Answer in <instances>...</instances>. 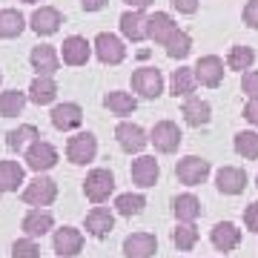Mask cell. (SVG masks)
I'll use <instances>...</instances> for the list:
<instances>
[{"instance_id": "30bf717a", "label": "cell", "mask_w": 258, "mask_h": 258, "mask_svg": "<svg viewBox=\"0 0 258 258\" xmlns=\"http://www.w3.org/2000/svg\"><path fill=\"white\" fill-rule=\"evenodd\" d=\"M49 120H52V126H55L57 132H75V129H81V123H83L81 103H75V101L57 103V106H52V112H49Z\"/></svg>"}, {"instance_id": "ffe728a7", "label": "cell", "mask_w": 258, "mask_h": 258, "mask_svg": "<svg viewBox=\"0 0 258 258\" xmlns=\"http://www.w3.org/2000/svg\"><path fill=\"white\" fill-rule=\"evenodd\" d=\"M215 186L221 195H241L247 189V172L241 166H221L215 172Z\"/></svg>"}, {"instance_id": "e575fe53", "label": "cell", "mask_w": 258, "mask_h": 258, "mask_svg": "<svg viewBox=\"0 0 258 258\" xmlns=\"http://www.w3.org/2000/svg\"><path fill=\"white\" fill-rule=\"evenodd\" d=\"M232 147H235V152H238L241 158L258 161V132L255 129H244V132H238L235 141H232Z\"/></svg>"}, {"instance_id": "8fae6325", "label": "cell", "mask_w": 258, "mask_h": 258, "mask_svg": "<svg viewBox=\"0 0 258 258\" xmlns=\"http://www.w3.org/2000/svg\"><path fill=\"white\" fill-rule=\"evenodd\" d=\"M20 230H23V235H29V238H43L46 232L55 230V215H52L46 207H32V210L23 215Z\"/></svg>"}, {"instance_id": "6da1fadb", "label": "cell", "mask_w": 258, "mask_h": 258, "mask_svg": "<svg viewBox=\"0 0 258 258\" xmlns=\"http://www.w3.org/2000/svg\"><path fill=\"white\" fill-rule=\"evenodd\" d=\"M112 192H115V172L112 169L95 166V169L86 172V178H83V195H86V201L106 204Z\"/></svg>"}, {"instance_id": "c3c4849f", "label": "cell", "mask_w": 258, "mask_h": 258, "mask_svg": "<svg viewBox=\"0 0 258 258\" xmlns=\"http://www.w3.org/2000/svg\"><path fill=\"white\" fill-rule=\"evenodd\" d=\"M255 186H258V175H255Z\"/></svg>"}, {"instance_id": "603a6c76", "label": "cell", "mask_w": 258, "mask_h": 258, "mask_svg": "<svg viewBox=\"0 0 258 258\" xmlns=\"http://www.w3.org/2000/svg\"><path fill=\"white\" fill-rule=\"evenodd\" d=\"M29 101L37 103V106H49V103H55L57 98V83L55 78H49V75H35V81L29 83Z\"/></svg>"}, {"instance_id": "ac0fdd59", "label": "cell", "mask_w": 258, "mask_h": 258, "mask_svg": "<svg viewBox=\"0 0 258 258\" xmlns=\"http://www.w3.org/2000/svg\"><path fill=\"white\" fill-rule=\"evenodd\" d=\"M120 252L126 258H152L158 252V238L152 232H129L120 244Z\"/></svg>"}, {"instance_id": "7bdbcfd3", "label": "cell", "mask_w": 258, "mask_h": 258, "mask_svg": "<svg viewBox=\"0 0 258 258\" xmlns=\"http://www.w3.org/2000/svg\"><path fill=\"white\" fill-rule=\"evenodd\" d=\"M172 6H175L181 15H195L201 3H198V0H172Z\"/></svg>"}, {"instance_id": "4dcf8cb0", "label": "cell", "mask_w": 258, "mask_h": 258, "mask_svg": "<svg viewBox=\"0 0 258 258\" xmlns=\"http://www.w3.org/2000/svg\"><path fill=\"white\" fill-rule=\"evenodd\" d=\"M144 207H147V195L144 192H120L118 198H115V212L123 215V218H135V215H141Z\"/></svg>"}, {"instance_id": "277c9868", "label": "cell", "mask_w": 258, "mask_h": 258, "mask_svg": "<svg viewBox=\"0 0 258 258\" xmlns=\"http://www.w3.org/2000/svg\"><path fill=\"white\" fill-rule=\"evenodd\" d=\"M132 92L138 98H147V101H155L164 95V75L155 66H141L132 72Z\"/></svg>"}, {"instance_id": "1f68e13d", "label": "cell", "mask_w": 258, "mask_h": 258, "mask_svg": "<svg viewBox=\"0 0 258 258\" xmlns=\"http://www.w3.org/2000/svg\"><path fill=\"white\" fill-rule=\"evenodd\" d=\"M23 29H26V18L18 9H0V37L3 40L23 35Z\"/></svg>"}, {"instance_id": "8992f818", "label": "cell", "mask_w": 258, "mask_h": 258, "mask_svg": "<svg viewBox=\"0 0 258 258\" xmlns=\"http://www.w3.org/2000/svg\"><path fill=\"white\" fill-rule=\"evenodd\" d=\"M115 141H118V147L126 152V155H141L149 144V135L147 129L141 126V123H132V120H120L118 126H115Z\"/></svg>"}, {"instance_id": "ee69618b", "label": "cell", "mask_w": 258, "mask_h": 258, "mask_svg": "<svg viewBox=\"0 0 258 258\" xmlns=\"http://www.w3.org/2000/svg\"><path fill=\"white\" fill-rule=\"evenodd\" d=\"M83 12H101L106 6V0H81Z\"/></svg>"}, {"instance_id": "cb8c5ba5", "label": "cell", "mask_w": 258, "mask_h": 258, "mask_svg": "<svg viewBox=\"0 0 258 258\" xmlns=\"http://www.w3.org/2000/svg\"><path fill=\"white\" fill-rule=\"evenodd\" d=\"M35 141H40V132L35 123H20L18 129L6 132V147H9V152H18V155H23Z\"/></svg>"}, {"instance_id": "7402d4cb", "label": "cell", "mask_w": 258, "mask_h": 258, "mask_svg": "<svg viewBox=\"0 0 258 258\" xmlns=\"http://www.w3.org/2000/svg\"><path fill=\"white\" fill-rule=\"evenodd\" d=\"M181 115H184V120L189 123V126L201 129L207 126L212 120V106L204 98H198V95H192V98H184V106H181Z\"/></svg>"}, {"instance_id": "5b68a950", "label": "cell", "mask_w": 258, "mask_h": 258, "mask_svg": "<svg viewBox=\"0 0 258 258\" xmlns=\"http://www.w3.org/2000/svg\"><path fill=\"white\" fill-rule=\"evenodd\" d=\"M98 155V138L92 132H75L72 138L66 141V161L75 166L92 164Z\"/></svg>"}, {"instance_id": "7a4b0ae2", "label": "cell", "mask_w": 258, "mask_h": 258, "mask_svg": "<svg viewBox=\"0 0 258 258\" xmlns=\"http://www.w3.org/2000/svg\"><path fill=\"white\" fill-rule=\"evenodd\" d=\"M20 198L26 207H52L57 201V181L49 178L46 172H40L20 189Z\"/></svg>"}, {"instance_id": "7c38bea8", "label": "cell", "mask_w": 258, "mask_h": 258, "mask_svg": "<svg viewBox=\"0 0 258 258\" xmlns=\"http://www.w3.org/2000/svg\"><path fill=\"white\" fill-rule=\"evenodd\" d=\"M129 175H132V184L138 189H149L161 178V164L152 155H138L132 161V166H129Z\"/></svg>"}, {"instance_id": "d6a6232c", "label": "cell", "mask_w": 258, "mask_h": 258, "mask_svg": "<svg viewBox=\"0 0 258 258\" xmlns=\"http://www.w3.org/2000/svg\"><path fill=\"white\" fill-rule=\"evenodd\" d=\"M29 95L20 92V89H6L0 92V118H18L23 106H26Z\"/></svg>"}, {"instance_id": "83f0119b", "label": "cell", "mask_w": 258, "mask_h": 258, "mask_svg": "<svg viewBox=\"0 0 258 258\" xmlns=\"http://www.w3.org/2000/svg\"><path fill=\"white\" fill-rule=\"evenodd\" d=\"M103 106H106L112 115L126 118V115H132V112L138 109V98L132 92H123V89H112V92L103 95Z\"/></svg>"}, {"instance_id": "2e32d148", "label": "cell", "mask_w": 258, "mask_h": 258, "mask_svg": "<svg viewBox=\"0 0 258 258\" xmlns=\"http://www.w3.org/2000/svg\"><path fill=\"white\" fill-rule=\"evenodd\" d=\"M195 69V78H198V83L201 86H207V89H215V86H221L224 81V60L218 55H204L198 57V63L192 66Z\"/></svg>"}, {"instance_id": "f6af8a7d", "label": "cell", "mask_w": 258, "mask_h": 258, "mask_svg": "<svg viewBox=\"0 0 258 258\" xmlns=\"http://www.w3.org/2000/svg\"><path fill=\"white\" fill-rule=\"evenodd\" d=\"M123 3H126L129 9H147V6L155 3V0H123Z\"/></svg>"}, {"instance_id": "7dc6e473", "label": "cell", "mask_w": 258, "mask_h": 258, "mask_svg": "<svg viewBox=\"0 0 258 258\" xmlns=\"http://www.w3.org/2000/svg\"><path fill=\"white\" fill-rule=\"evenodd\" d=\"M0 83H3V72H0Z\"/></svg>"}, {"instance_id": "d6986e66", "label": "cell", "mask_w": 258, "mask_h": 258, "mask_svg": "<svg viewBox=\"0 0 258 258\" xmlns=\"http://www.w3.org/2000/svg\"><path fill=\"white\" fill-rule=\"evenodd\" d=\"M29 63L35 69L37 75H49V78H55V72L60 69V55H57L55 46H49V43H40L29 52Z\"/></svg>"}, {"instance_id": "3957f363", "label": "cell", "mask_w": 258, "mask_h": 258, "mask_svg": "<svg viewBox=\"0 0 258 258\" xmlns=\"http://www.w3.org/2000/svg\"><path fill=\"white\" fill-rule=\"evenodd\" d=\"M181 141H184V132L175 120H158L155 126L149 129V144L161 152V155H172L181 149Z\"/></svg>"}, {"instance_id": "5bb4252c", "label": "cell", "mask_w": 258, "mask_h": 258, "mask_svg": "<svg viewBox=\"0 0 258 258\" xmlns=\"http://www.w3.org/2000/svg\"><path fill=\"white\" fill-rule=\"evenodd\" d=\"M52 249L57 252V258H75L83 252V232L78 227H60L52 235Z\"/></svg>"}, {"instance_id": "52a82bcc", "label": "cell", "mask_w": 258, "mask_h": 258, "mask_svg": "<svg viewBox=\"0 0 258 258\" xmlns=\"http://www.w3.org/2000/svg\"><path fill=\"white\" fill-rule=\"evenodd\" d=\"M23 161H26V166L32 169V172H49V169H55L57 161H60V155H57V149L49 144V141H35L32 147L23 152Z\"/></svg>"}, {"instance_id": "4316f807", "label": "cell", "mask_w": 258, "mask_h": 258, "mask_svg": "<svg viewBox=\"0 0 258 258\" xmlns=\"http://www.w3.org/2000/svg\"><path fill=\"white\" fill-rule=\"evenodd\" d=\"M172 212H175L178 224H195L201 218V201L192 192H181L172 198Z\"/></svg>"}, {"instance_id": "ab89813d", "label": "cell", "mask_w": 258, "mask_h": 258, "mask_svg": "<svg viewBox=\"0 0 258 258\" xmlns=\"http://www.w3.org/2000/svg\"><path fill=\"white\" fill-rule=\"evenodd\" d=\"M241 18H244V23L249 29H258V0H249L244 6V12H241Z\"/></svg>"}, {"instance_id": "60d3db41", "label": "cell", "mask_w": 258, "mask_h": 258, "mask_svg": "<svg viewBox=\"0 0 258 258\" xmlns=\"http://www.w3.org/2000/svg\"><path fill=\"white\" fill-rule=\"evenodd\" d=\"M244 227L249 232H258V201L247 204V210H244Z\"/></svg>"}, {"instance_id": "e0dca14e", "label": "cell", "mask_w": 258, "mask_h": 258, "mask_svg": "<svg viewBox=\"0 0 258 258\" xmlns=\"http://www.w3.org/2000/svg\"><path fill=\"white\" fill-rule=\"evenodd\" d=\"M92 43L81 35H69L60 43V57H63L66 66H86L89 63V57H92Z\"/></svg>"}, {"instance_id": "9a60e30c", "label": "cell", "mask_w": 258, "mask_h": 258, "mask_svg": "<svg viewBox=\"0 0 258 258\" xmlns=\"http://www.w3.org/2000/svg\"><path fill=\"white\" fill-rule=\"evenodd\" d=\"M115 215L118 212H112L109 207H92V210L86 212V221H83V227H86V232L92 235V238H109L112 230H115Z\"/></svg>"}, {"instance_id": "f1b7e54d", "label": "cell", "mask_w": 258, "mask_h": 258, "mask_svg": "<svg viewBox=\"0 0 258 258\" xmlns=\"http://www.w3.org/2000/svg\"><path fill=\"white\" fill-rule=\"evenodd\" d=\"M60 23H63V18H60V12H57L55 6H40V9H35V15H32V29L43 37L55 35L57 29H60Z\"/></svg>"}, {"instance_id": "f35d334b", "label": "cell", "mask_w": 258, "mask_h": 258, "mask_svg": "<svg viewBox=\"0 0 258 258\" xmlns=\"http://www.w3.org/2000/svg\"><path fill=\"white\" fill-rule=\"evenodd\" d=\"M241 89H244L249 98H258V69L241 72Z\"/></svg>"}, {"instance_id": "74e56055", "label": "cell", "mask_w": 258, "mask_h": 258, "mask_svg": "<svg viewBox=\"0 0 258 258\" xmlns=\"http://www.w3.org/2000/svg\"><path fill=\"white\" fill-rule=\"evenodd\" d=\"M12 258H40V244H37V238H29V235L18 238L12 244Z\"/></svg>"}, {"instance_id": "836d02e7", "label": "cell", "mask_w": 258, "mask_h": 258, "mask_svg": "<svg viewBox=\"0 0 258 258\" xmlns=\"http://www.w3.org/2000/svg\"><path fill=\"white\" fill-rule=\"evenodd\" d=\"M198 238H201V232H198L195 224H178L175 230H172V244H175L181 252H192Z\"/></svg>"}, {"instance_id": "44dd1931", "label": "cell", "mask_w": 258, "mask_h": 258, "mask_svg": "<svg viewBox=\"0 0 258 258\" xmlns=\"http://www.w3.org/2000/svg\"><path fill=\"white\" fill-rule=\"evenodd\" d=\"M210 241L218 252H232L241 244V230L232 221H218L210 230Z\"/></svg>"}, {"instance_id": "bcb514c9", "label": "cell", "mask_w": 258, "mask_h": 258, "mask_svg": "<svg viewBox=\"0 0 258 258\" xmlns=\"http://www.w3.org/2000/svg\"><path fill=\"white\" fill-rule=\"evenodd\" d=\"M20 3H37V0H20Z\"/></svg>"}, {"instance_id": "8d00e7d4", "label": "cell", "mask_w": 258, "mask_h": 258, "mask_svg": "<svg viewBox=\"0 0 258 258\" xmlns=\"http://www.w3.org/2000/svg\"><path fill=\"white\" fill-rule=\"evenodd\" d=\"M252 63H255V52L249 46H232L227 55V69H232V72H247Z\"/></svg>"}, {"instance_id": "9c48e42d", "label": "cell", "mask_w": 258, "mask_h": 258, "mask_svg": "<svg viewBox=\"0 0 258 258\" xmlns=\"http://www.w3.org/2000/svg\"><path fill=\"white\" fill-rule=\"evenodd\" d=\"M95 55L98 60L106 66H118L123 63V57H126V46H123V40L118 35H112V32H101V35L95 37Z\"/></svg>"}, {"instance_id": "b9f144b4", "label": "cell", "mask_w": 258, "mask_h": 258, "mask_svg": "<svg viewBox=\"0 0 258 258\" xmlns=\"http://www.w3.org/2000/svg\"><path fill=\"white\" fill-rule=\"evenodd\" d=\"M244 120H249L252 126H258V98H249L244 106Z\"/></svg>"}, {"instance_id": "d590c367", "label": "cell", "mask_w": 258, "mask_h": 258, "mask_svg": "<svg viewBox=\"0 0 258 258\" xmlns=\"http://www.w3.org/2000/svg\"><path fill=\"white\" fill-rule=\"evenodd\" d=\"M164 49H166V57H172V60H184V57L192 52V37L186 35L184 29H178L175 35L166 40Z\"/></svg>"}, {"instance_id": "d4e9b609", "label": "cell", "mask_w": 258, "mask_h": 258, "mask_svg": "<svg viewBox=\"0 0 258 258\" xmlns=\"http://www.w3.org/2000/svg\"><path fill=\"white\" fill-rule=\"evenodd\" d=\"M178 32V23L172 20V15L166 12H155L149 15V40L158 43V46H166V40Z\"/></svg>"}, {"instance_id": "f546056e", "label": "cell", "mask_w": 258, "mask_h": 258, "mask_svg": "<svg viewBox=\"0 0 258 258\" xmlns=\"http://www.w3.org/2000/svg\"><path fill=\"white\" fill-rule=\"evenodd\" d=\"M198 89V78H195V69L192 66H181L172 72L169 78V92L175 98H192V92Z\"/></svg>"}, {"instance_id": "681fc988", "label": "cell", "mask_w": 258, "mask_h": 258, "mask_svg": "<svg viewBox=\"0 0 258 258\" xmlns=\"http://www.w3.org/2000/svg\"><path fill=\"white\" fill-rule=\"evenodd\" d=\"M0 195H3V192H0Z\"/></svg>"}, {"instance_id": "4fadbf2b", "label": "cell", "mask_w": 258, "mask_h": 258, "mask_svg": "<svg viewBox=\"0 0 258 258\" xmlns=\"http://www.w3.org/2000/svg\"><path fill=\"white\" fill-rule=\"evenodd\" d=\"M118 23H120V35L132 43H141V40L149 37V15H144V9H126Z\"/></svg>"}, {"instance_id": "ba28073f", "label": "cell", "mask_w": 258, "mask_h": 258, "mask_svg": "<svg viewBox=\"0 0 258 258\" xmlns=\"http://www.w3.org/2000/svg\"><path fill=\"white\" fill-rule=\"evenodd\" d=\"M212 166L207 158H198V155H186L175 164V175L184 186H201L207 178H210Z\"/></svg>"}, {"instance_id": "484cf974", "label": "cell", "mask_w": 258, "mask_h": 258, "mask_svg": "<svg viewBox=\"0 0 258 258\" xmlns=\"http://www.w3.org/2000/svg\"><path fill=\"white\" fill-rule=\"evenodd\" d=\"M26 184V169L18 161H0V192H18Z\"/></svg>"}]
</instances>
